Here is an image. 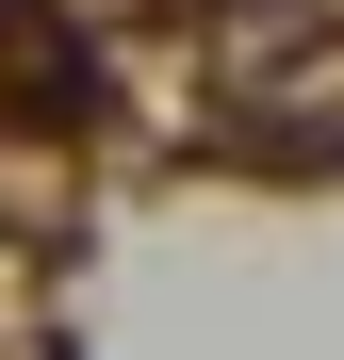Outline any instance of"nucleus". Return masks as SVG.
Instances as JSON below:
<instances>
[{"mask_svg": "<svg viewBox=\"0 0 344 360\" xmlns=\"http://www.w3.org/2000/svg\"><path fill=\"white\" fill-rule=\"evenodd\" d=\"M0 115L17 131H98V49L49 0H0Z\"/></svg>", "mask_w": 344, "mask_h": 360, "instance_id": "obj_1", "label": "nucleus"}]
</instances>
